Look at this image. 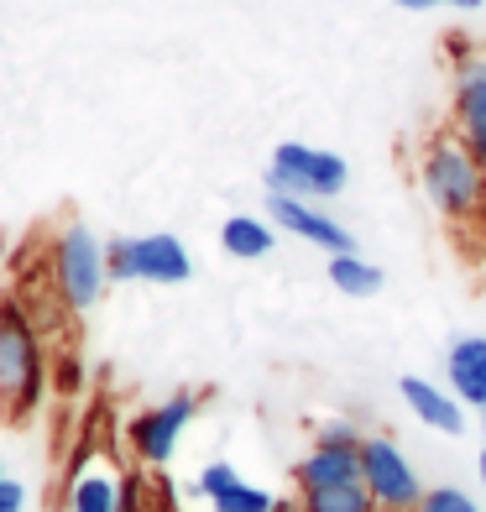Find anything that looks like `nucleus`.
<instances>
[{
  "label": "nucleus",
  "mask_w": 486,
  "mask_h": 512,
  "mask_svg": "<svg viewBox=\"0 0 486 512\" xmlns=\"http://www.w3.org/2000/svg\"><path fill=\"white\" fill-rule=\"evenodd\" d=\"M345 157L324 152V147H304V142H283L272 152V168H267V194H283V199H335L345 194Z\"/></svg>",
  "instance_id": "nucleus-2"
},
{
  "label": "nucleus",
  "mask_w": 486,
  "mask_h": 512,
  "mask_svg": "<svg viewBox=\"0 0 486 512\" xmlns=\"http://www.w3.org/2000/svg\"><path fill=\"white\" fill-rule=\"evenodd\" d=\"M481 486H486V450H481Z\"/></svg>",
  "instance_id": "nucleus-24"
},
{
  "label": "nucleus",
  "mask_w": 486,
  "mask_h": 512,
  "mask_svg": "<svg viewBox=\"0 0 486 512\" xmlns=\"http://www.w3.org/2000/svg\"><path fill=\"white\" fill-rule=\"evenodd\" d=\"M450 131L471 147V157L486 168V58L455 63V100H450Z\"/></svg>",
  "instance_id": "nucleus-7"
},
{
  "label": "nucleus",
  "mask_w": 486,
  "mask_h": 512,
  "mask_svg": "<svg viewBox=\"0 0 486 512\" xmlns=\"http://www.w3.org/2000/svg\"><path fill=\"white\" fill-rule=\"evenodd\" d=\"M398 392H403V403H408V413L419 418V424H429L439 434H466V403H460L455 392L434 387L424 377H403Z\"/></svg>",
  "instance_id": "nucleus-10"
},
{
  "label": "nucleus",
  "mask_w": 486,
  "mask_h": 512,
  "mask_svg": "<svg viewBox=\"0 0 486 512\" xmlns=\"http://www.w3.org/2000/svg\"><path fill=\"white\" fill-rule=\"evenodd\" d=\"M272 502H277V497H267L262 486H246L241 476L225 481L220 492H210V507H215V512H272Z\"/></svg>",
  "instance_id": "nucleus-17"
},
{
  "label": "nucleus",
  "mask_w": 486,
  "mask_h": 512,
  "mask_svg": "<svg viewBox=\"0 0 486 512\" xmlns=\"http://www.w3.org/2000/svg\"><path fill=\"white\" fill-rule=\"evenodd\" d=\"M293 481H298V492H319V486L361 481V450H330V445H314L304 460L293 465Z\"/></svg>",
  "instance_id": "nucleus-12"
},
{
  "label": "nucleus",
  "mask_w": 486,
  "mask_h": 512,
  "mask_svg": "<svg viewBox=\"0 0 486 512\" xmlns=\"http://www.w3.org/2000/svg\"><path fill=\"white\" fill-rule=\"evenodd\" d=\"M419 189L429 204L450 220H471L486 209V168L471 157V147L455 131H439L419 157Z\"/></svg>",
  "instance_id": "nucleus-1"
},
{
  "label": "nucleus",
  "mask_w": 486,
  "mask_h": 512,
  "mask_svg": "<svg viewBox=\"0 0 486 512\" xmlns=\"http://www.w3.org/2000/svg\"><path fill=\"white\" fill-rule=\"evenodd\" d=\"M272 512H304V507L298 502H272Z\"/></svg>",
  "instance_id": "nucleus-23"
},
{
  "label": "nucleus",
  "mask_w": 486,
  "mask_h": 512,
  "mask_svg": "<svg viewBox=\"0 0 486 512\" xmlns=\"http://www.w3.org/2000/svg\"><path fill=\"white\" fill-rule=\"evenodd\" d=\"M68 507L74 512H121V481H110L100 471H89L74 481V492H68Z\"/></svg>",
  "instance_id": "nucleus-16"
},
{
  "label": "nucleus",
  "mask_w": 486,
  "mask_h": 512,
  "mask_svg": "<svg viewBox=\"0 0 486 512\" xmlns=\"http://www.w3.org/2000/svg\"><path fill=\"white\" fill-rule=\"evenodd\" d=\"M27 507V492H21V481L6 476V465H0V512H21Z\"/></svg>",
  "instance_id": "nucleus-21"
},
{
  "label": "nucleus",
  "mask_w": 486,
  "mask_h": 512,
  "mask_svg": "<svg viewBox=\"0 0 486 512\" xmlns=\"http://www.w3.org/2000/svg\"><path fill=\"white\" fill-rule=\"evenodd\" d=\"M105 267H110V277H121V283H131V277H142V283H189L194 277L189 251H183V241L168 236V230L136 236V241H110Z\"/></svg>",
  "instance_id": "nucleus-5"
},
{
  "label": "nucleus",
  "mask_w": 486,
  "mask_h": 512,
  "mask_svg": "<svg viewBox=\"0 0 486 512\" xmlns=\"http://www.w3.org/2000/svg\"><path fill=\"white\" fill-rule=\"evenodd\" d=\"M392 6H403V11H439V6H455V11H476L481 0H392Z\"/></svg>",
  "instance_id": "nucleus-22"
},
{
  "label": "nucleus",
  "mask_w": 486,
  "mask_h": 512,
  "mask_svg": "<svg viewBox=\"0 0 486 512\" xmlns=\"http://www.w3.org/2000/svg\"><path fill=\"white\" fill-rule=\"evenodd\" d=\"M53 272H58V293L68 298V304H74V309H89V304L100 298L105 277H110L105 246L89 236L84 225H68L63 241H58V251H53Z\"/></svg>",
  "instance_id": "nucleus-6"
},
{
  "label": "nucleus",
  "mask_w": 486,
  "mask_h": 512,
  "mask_svg": "<svg viewBox=\"0 0 486 512\" xmlns=\"http://www.w3.org/2000/svg\"><path fill=\"white\" fill-rule=\"evenodd\" d=\"M481 434H486V413H481Z\"/></svg>",
  "instance_id": "nucleus-25"
},
{
  "label": "nucleus",
  "mask_w": 486,
  "mask_h": 512,
  "mask_svg": "<svg viewBox=\"0 0 486 512\" xmlns=\"http://www.w3.org/2000/svg\"><path fill=\"white\" fill-rule=\"evenodd\" d=\"M445 377H450V392L466 408L486 413V335H460L445 356Z\"/></svg>",
  "instance_id": "nucleus-11"
},
{
  "label": "nucleus",
  "mask_w": 486,
  "mask_h": 512,
  "mask_svg": "<svg viewBox=\"0 0 486 512\" xmlns=\"http://www.w3.org/2000/svg\"><path fill=\"white\" fill-rule=\"evenodd\" d=\"M194 408H199L194 392H178V398H168L162 408H147V413L131 424V445H136V455H142L147 465H168L173 450H178V434L189 429Z\"/></svg>",
  "instance_id": "nucleus-8"
},
{
  "label": "nucleus",
  "mask_w": 486,
  "mask_h": 512,
  "mask_svg": "<svg viewBox=\"0 0 486 512\" xmlns=\"http://www.w3.org/2000/svg\"><path fill=\"white\" fill-rule=\"evenodd\" d=\"M42 392V356L32 340V324L21 319L16 304H0V398L11 413H27Z\"/></svg>",
  "instance_id": "nucleus-4"
},
{
  "label": "nucleus",
  "mask_w": 486,
  "mask_h": 512,
  "mask_svg": "<svg viewBox=\"0 0 486 512\" xmlns=\"http://www.w3.org/2000/svg\"><path fill=\"white\" fill-rule=\"evenodd\" d=\"M267 215L283 225V230H293L298 241H309V246H324L330 256H351L356 251V236L345 225H335L330 215H319L314 204H304V199H283V194H267Z\"/></svg>",
  "instance_id": "nucleus-9"
},
{
  "label": "nucleus",
  "mask_w": 486,
  "mask_h": 512,
  "mask_svg": "<svg viewBox=\"0 0 486 512\" xmlns=\"http://www.w3.org/2000/svg\"><path fill=\"white\" fill-rule=\"evenodd\" d=\"M304 512H372V492L366 481H345V486H319V492H298Z\"/></svg>",
  "instance_id": "nucleus-15"
},
{
  "label": "nucleus",
  "mask_w": 486,
  "mask_h": 512,
  "mask_svg": "<svg viewBox=\"0 0 486 512\" xmlns=\"http://www.w3.org/2000/svg\"><path fill=\"white\" fill-rule=\"evenodd\" d=\"M225 481H236V465H225V460H215V465H204V471H199V497H210V492H220Z\"/></svg>",
  "instance_id": "nucleus-20"
},
{
  "label": "nucleus",
  "mask_w": 486,
  "mask_h": 512,
  "mask_svg": "<svg viewBox=\"0 0 486 512\" xmlns=\"http://www.w3.org/2000/svg\"><path fill=\"white\" fill-rule=\"evenodd\" d=\"M361 481H366V492H372V502L382 512H413L429 492L419 481V471L408 465V455L398 450V439H387V434L361 439Z\"/></svg>",
  "instance_id": "nucleus-3"
},
{
  "label": "nucleus",
  "mask_w": 486,
  "mask_h": 512,
  "mask_svg": "<svg viewBox=\"0 0 486 512\" xmlns=\"http://www.w3.org/2000/svg\"><path fill=\"white\" fill-rule=\"evenodd\" d=\"M413 512H481V507L471 502V492H460V486H429L424 502Z\"/></svg>",
  "instance_id": "nucleus-18"
},
{
  "label": "nucleus",
  "mask_w": 486,
  "mask_h": 512,
  "mask_svg": "<svg viewBox=\"0 0 486 512\" xmlns=\"http://www.w3.org/2000/svg\"><path fill=\"white\" fill-rule=\"evenodd\" d=\"M372 512H382V507H372Z\"/></svg>",
  "instance_id": "nucleus-26"
},
{
  "label": "nucleus",
  "mask_w": 486,
  "mask_h": 512,
  "mask_svg": "<svg viewBox=\"0 0 486 512\" xmlns=\"http://www.w3.org/2000/svg\"><path fill=\"white\" fill-rule=\"evenodd\" d=\"M272 241H277V236H272L257 215H230V220L220 225V246H225L230 256H241V262H257V256H267Z\"/></svg>",
  "instance_id": "nucleus-13"
},
{
  "label": "nucleus",
  "mask_w": 486,
  "mask_h": 512,
  "mask_svg": "<svg viewBox=\"0 0 486 512\" xmlns=\"http://www.w3.org/2000/svg\"><path fill=\"white\" fill-rule=\"evenodd\" d=\"M330 283H335L345 298H372V293H382V267H377V262H366L361 251H351V256H330Z\"/></svg>",
  "instance_id": "nucleus-14"
},
{
  "label": "nucleus",
  "mask_w": 486,
  "mask_h": 512,
  "mask_svg": "<svg viewBox=\"0 0 486 512\" xmlns=\"http://www.w3.org/2000/svg\"><path fill=\"white\" fill-rule=\"evenodd\" d=\"M361 429L351 424V418H330V424H319L314 434V445H330V450H361Z\"/></svg>",
  "instance_id": "nucleus-19"
}]
</instances>
